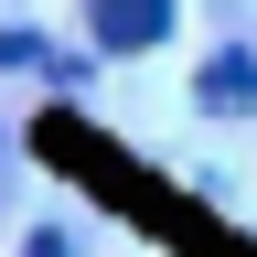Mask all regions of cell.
I'll use <instances>...</instances> for the list:
<instances>
[{
    "label": "cell",
    "instance_id": "obj_1",
    "mask_svg": "<svg viewBox=\"0 0 257 257\" xmlns=\"http://www.w3.org/2000/svg\"><path fill=\"white\" fill-rule=\"evenodd\" d=\"M161 32H172V0H96V43L107 54H140Z\"/></svg>",
    "mask_w": 257,
    "mask_h": 257
},
{
    "label": "cell",
    "instance_id": "obj_2",
    "mask_svg": "<svg viewBox=\"0 0 257 257\" xmlns=\"http://www.w3.org/2000/svg\"><path fill=\"white\" fill-rule=\"evenodd\" d=\"M32 257H64V246H54V236H32Z\"/></svg>",
    "mask_w": 257,
    "mask_h": 257
}]
</instances>
